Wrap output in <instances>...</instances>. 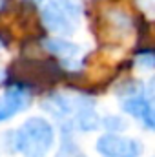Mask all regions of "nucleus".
<instances>
[{"label": "nucleus", "instance_id": "1", "mask_svg": "<svg viewBox=\"0 0 155 157\" xmlns=\"http://www.w3.org/2000/svg\"><path fill=\"white\" fill-rule=\"evenodd\" d=\"M53 141V126L42 117L28 119L15 133V148L24 157H46Z\"/></svg>", "mask_w": 155, "mask_h": 157}, {"label": "nucleus", "instance_id": "2", "mask_svg": "<svg viewBox=\"0 0 155 157\" xmlns=\"http://www.w3.org/2000/svg\"><path fill=\"white\" fill-rule=\"evenodd\" d=\"M80 4L77 0H51L42 7L46 28L59 35H71L77 29Z\"/></svg>", "mask_w": 155, "mask_h": 157}, {"label": "nucleus", "instance_id": "3", "mask_svg": "<svg viewBox=\"0 0 155 157\" xmlns=\"http://www.w3.org/2000/svg\"><path fill=\"white\" fill-rule=\"evenodd\" d=\"M97 152L104 157H139L142 154V144L131 137L106 133L97 141Z\"/></svg>", "mask_w": 155, "mask_h": 157}, {"label": "nucleus", "instance_id": "4", "mask_svg": "<svg viewBox=\"0 0 155 157\" xmlns=\"http://www.w3.org/2000/svg\"><path fill=\"white\" fill-rule=\"evenodd\" d=\"M31 104V91L24 84H11L0 97V121L11 119Z\"/></svg>", "mask_w": 155, "mask_h": 157}, {"label": "nucleus", "instance_id": "5", "mask_svg": "<svg viewBox=\"0 0 155 157\" xmlns=\"http://www.w3.org/2000/svg\"><path fill=\"white\" fill-rule=\"evenodd\" d=\"M122 110H124V112H128V113H130V115H133V117L141 119V121L150 128V130L155 126L152 101L144 99L142 95H141V97H131V99H128V101L124 102Z\"/></svg>", "mask_w": 155, "mask_h": 157}, {"label": "nucleus", "instance_id": "6", "mask_svg": "<svg viewBox=\"0 0 155 157\" xmlns=\"http://www.w3.org/2000/svg\"><path fill=\"white\" fill-rule=\"evenodd\" d=\"M46 49H49L53 55L62 57V59H73L78 55V46L73 42H68L64 39H46L44 40Z\"/></svg>", "mask_w": 155, "mask_h": 157}, {"label": "nucleus", "instance_id": "7", "mask_svg": "<svg viewBox=\"0 0 155 157\" xmlns=\"http://www.w3.org/2000/svg\"><path fill=\"white\" fill-rule=\"evenodd\" d=\"M75 121H77V126L84 132H91L99 126V115L93 112V108H88V110H82L80 113L75 115Z\"/></svg>", "mask_w": 155, "mask_h": 157}, {"label": "nucleus", "instance_id": "8", "mask_svg": "<svg viewBox=\"0 0 155 157\" xmlns=\"http://www.w3.org/2000/svg\"><path fill=\"white\" fill-rule=\"evenodd\" d=\"M137 66H141V68H144V70H150V68H153L155 64V59H153V53L152 51H144V53H141L139 57H137Z\"/></svg>", "mask_w": 155, "mask_h": 157}, {"label": "nucleus", "instance_id": "9", "mask_svg": "<svg viewBox=\"0 0 155 157\" xmlns=\"http://www.w3.org/2000/svg\"><path fill=\"white\" fill-rule=\"evenodd\" d=\"M102 124H104L108 130H112V132H119V130H124V128H126V122H124L120 117H115V115L106 117Z\"/></svg>", "mask_w": 155, "mask_h": 157}, {"label": "nucleus", "instance_id": "10", "mask_svg": "<svg viewBox=\"0 0 155 157\" xmlns=\"http://www.w3.org/2000/svg\"><path fill=\"white\" fill-rule=\"evenodd\" d=\"M7 4H9V0H0V11H4L7 7Z\"/></svg>", "mask_w": 155, "mask_h": 157}, {"label": "nucleus", "instance_id": "11", "mask_svg": "<svg viewBox=\"0 0 155 157\" xmlns=\"http://www.w3.org/2000/svg\"><path fill=\"white\" fill-rule=\"evenodd\" d=\"M77 157H88V155H84V154H78V155Z\"/></svg>", "mask_w": 155, "mask_h": 157}, {"label": "nucleus", "instance_id": "12", "mask_svg": "<svg viewBox=\"0 0 155 157\" xmlns=\"http://www.w3.org/2000/svg\"><path fill=\"white\" fill-rule=\"evenodd\" d=\"M2 44H4V42H2V40H0V46H2Z\"/></svg>", "mask_w": 155, "mask_h": 157}]
</instances>
